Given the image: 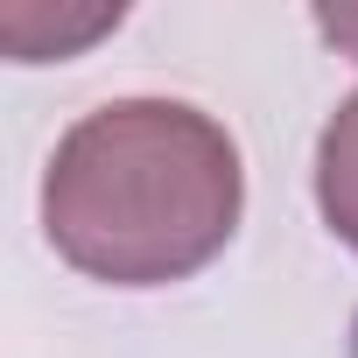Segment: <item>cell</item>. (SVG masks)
<instances>
[{
	"instance_id": "cell-2",
	"label": "cell",
	"mask_w": 358,
	"mask_h": 358,
	"mask_svg": "<svg viewBox=\"0 0 358 358\" xmlns=\"http://www.w3.org/2000/svg\"><path fill=\"white\" fill-rule=\"evenodd\" d=\"M120 29V8H36V0H15V8H0V43H8L22 64H43V57H71L85 50L92 36Z\"/></svg>"
},
{
	"instance_id": "cell-4",
	"label": "cell",
	"mask_w": 358,
	"mask_h": 358,
	"mask_svg": "<svg viewBox=\"0 0 358 358\" xmlns=\"http://www.w3.org/2000/svg\"><path fill=\"white\" fill-rule=\"evenodd\" d=\"M316 29H323L337 50H351V57H358V8H316Z\"/></svg>"
},
{
	"instance_id": "cell-3",
	"label": "cell",
	"mask_w": 358,
	"mask_h": 358,
	"mask_svg": "<svg viewBox=\"0 0 358 358\" xmlns=\"http://www.w3.org/2000/svg\"><path fill=\"white\" fill-rule=\"evenodd\" d=\"M316 204H323V225L358 253V92L330 113L316 141Z\"/></svg>"
},
{
	"instance_id": "cell-1",
	"label": "cell",
	"mask_w": 358,
	"mask_h": 358,
	"mask_svg": "<svg viewBox=\"0 0 358 358\" xmlns=\"http://www.w3.org/2000/svg\"><path fill=\"white\" fill-rule=\"evenodd\" d=\"M246 169L232 134L183 99H113L43 169L50 246L113 288H162L211 267L239 232Z\"/></svg>"
}]
</instances>
